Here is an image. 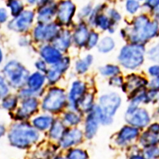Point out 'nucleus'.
I'll return each instance as SVG.
<instances>
[{
	"label": "nucleus",
	"mask_w": 159,
	"mask_h": 159,
	"mask_svg": "<svg viewBox=\"0 0 159 159\" xmlns=\"http://www.w3.org/2000/svg\"><path fill=\"white\" fill-rule=\"evenodd\" d=\"M158 31V20L151 21L147 16L141 15L134 19L129 37L130 40L135 44H140L155 37Z\"/></svg>",
	"instance_id": "nucleus-1"
},
{
	"label": "nucleus",
	"mask_w": 159,
	"mask_h": 159,
	"mask_svg": "<svg viewBox=\"0 0 159 159\" xmlns=\"http://www.w3.org/2000/svg\"><path fill=\"white\" fill-rule=\"evenodd\" d=\"M39 138L38 132L28 124H19L13 127L8 134L10 143L16 147L25 148L34 143Z\"/></svg>",
	"instance_id": "nucleus-2"
},
{
	"label": "nucleus",
	"mask_w": 159,
	"mask_h": 159,
	"mask_svg": "<svg viewBox=\"0 0 159 159\" xmlns=\"http://www.w3.org/2000/svg\"><path fill=\"white\" fill-rule=\"evenodd\" d=\"M145 49L140 44H132L124 47L121 50L118 59L127 69L134 70L143 63Z\"/></svg>",
	"instance_id": "nucleus-3"
},
{
	"label": "nucleus",
	"mask_w": 159,
	"mask_h": 159,
	"mask_svg": "<svg viewBox=\"0 0 159 159\" xmlns=\"http://www.w3.org/2000/svg\"><path fill=\"white\" fill-rule=\"evenodd\" d=\"M121 98L115 93L102 96L100 99L101 122L110 124L112 122V116L120 106Z\"/></svg>",
	"instance_id": "nucleus-4"
},
{
	"label": "nucleus",
	"mask_w": 159,
	"mask_h": 159,
	"mask_svg": "<svg viewBox=\"0 0 159 159\" xmlns=\"http://www.w3.org/2000/svg\"><path fill=\"white\" fill-rule=\"evenodd\" d=\"M3 72L10 84L14 87L22 86L28 80V71L19 62L16 61L8 63Z\"/></svg>",
	"instance_id": "nucleus-5"
},
{
	"label": "nucleus",
	"mask_w": 159,
	"mask_h": 159,
	"mask_svg": "<svg viewBox=\"0 0 159 159\" xmlns=\"http://www.w3.org/2000/svg\"><path fill=\"white\" fill-rule=\"evenodd\" d=\"M125 119L131 126L143 129L149 125L151 118L148 111L143 108H128Z\"/></svg>",
	"instance_id": "nucleus-6"
},
{
	"label": "nucleus",
	"mask_w": 159,
	"mask_h": 159,
	"mask_svg": "<svg viewBox=\"0 0 159 159\" xmlns=\"http://www.w3.org/2000/svg\"><path fill=\"white\" fill-rule=\"evenodd\" d=\"M66 102L63 90L59 88L51 89L43 102V108L49 111H57L62 109Z\"/></svg>",
	"instance_id": "nucleus-7"
},
{
	"label": "nucleus",
	"mask_w": 159,
	"mask_h": 159,
	"mask_svg": "<svg viewBox=\"0 0 159 159\" xmlns=\"http://www.w3.org/2000/svg\"><path fill=\"white\" fill-rule=\"evenodd\" d=\"M59 34L57 26L54 24H40L34 30V38L37 41H48L55 39Z\"/></svg>",
	"instance_id": "nucleus-8"
},
{
	"label": "nucleus",
	"mask_w": 159,
	"mask_h": 159,
	"mask_svg": "<svg viewBox=\"0 0 159 159\" xmlns=\"http://www.w3.org/2000/svg\"><path fill=\"white\" fill-rule=\"evenodd\" d=\"M34 18V14L31 11H25L12 20L8 24V27L11 30L23 32L27 30L30 27Z\"/></svg>",
	"instance_id": "nucleus-9"
},
{
	"label": "nucleus",
	"mask_w": 159,
	"mask_h": 159,
	"mask_svg": "<svg viewBox=\"0 0 159 159\" xmlns=\"http://www.w3.org/2000/svg\"><path fill=\"white\" fill-rule=\"evenodd\" d=\"M99 122L101 110L99 107H95L90 111L85 122V136L88 139L92 138L96 134Z\"/></svg>",
	"instance_id": "nucleus-10"
},
{
	"label": "nucleus",
	"mask_w": 159,
	"mask_h": 159,
	"mask_svg": "<svg viewBox=\"0 0 159 159\" xmlns=\"http://www.w3.org/2000/svg\"><path fill=\"white\" fill-rule=\"evenodd\" d=\"M70 66V59L68 57L62 58L48 71L47 78L50 83L54 84L58 81L62 74L67 70Z\"/></svg>",
	"instance_id": "nucleus-11"
},
{
	"label": "nucleus",
	"mask_w": 159,
	"mask_h": 159,
	"mask_svg": "<svg viewBox=\"0 0 159 159\" xmlns=\"http://www.w3.org/2000/svg\"><path fill=\"white\" fill-rule=\"evenodd\" d=\"M75 7L70 1H64L60 3L58 8V19L63 24H68L75 14Z\"/></svg>",
	"instance_id": "nucleus-12"
},
{
	"label": "nucleus",
	"mask_w": 159,
	"mask_h": 159,
	"mask_svg": "<svg viewBox=\"0 0 159 159\" xmlns=\"http://www.w3.org/2000/svg\"><path fill=\"white\" fill-rule=\"evenodd\" d=\"M82 132L76 129L66 130L60 139V145L62 148H68L76 144L82 139Z\"/></svg>",
	"instance_id": "nucleus-13"
},
{
	"label": "nucleus",
	"mask_w": 159,
	"mask_h": 159,
	"mask_svg": "<svg viewBox=\"0 0 159 159\" xmlns=\"http://www.w3.org/2000/svg\"><path fill=\"white\" fill-rule=\"evenodd\" d=\"M148 84L147 80L144 78L138 75H131L128 78V82L124 84V91H129L130 94L134 95L141 90L144 89Z\"/></svg>",
	"instance_id": "nucleus-14"
},
{
	"label": "nucleus",
	"mask_w": 159,
	"mask_h": 159,
	"mask_svg": "<svg viewBox=\"0 0 159 159\" xmlns=\"http://www.w3.org/2000/svg\"><path fill=\"white\" fill-rule=\"evenodd\" d=\"M139 134V129L132 126H125L118 134L116 141L119 144L125 145L136 139Z\"/></svg>",
	"instance_id": "nucleus-15"
},
{
	"label": "nucleus",
	"mask_w": 159,
	"mask_h": 159,
	"mask_svg": "<svg viewBox=\"0 0 159 159\" xmlns=\"http://www.w3.org/2000/svg\"><path fill=\"white\" fill-rule=\"evenodd\" d=\"M38 105V102L35 98H28L23 102L22 107L17 111V116L21 119L30 117L37 110Z\"/></svg>",
	"instance_id": "nucleus-16"
},
{
	"label": "nucleus",
	"mask_w": 159,
	"mask_h": 159,
	"mask_svg": "<svg viewBox=\"0 0 159 159\" xmlns=\"http://www.w3.org/2000/svg\"><path fill=\"white\" fill-rule=\"evenodd\" d=\"M85 92L84 84L80 82H75L72 85L70 93V101L72 107L76 110V106L79 101L84 96Z\"/></svg>",
	"instance_id": "nucleus-17"
},
{
	"label": "nucleus",
	"mask_w": 159,
	"mask_h": 159,
	"mask_svg": "<svg viewBox=\"0 0 159 159\" xmlns=\"http://www.w3.org/2000/svg\"><path fill=\"white\" fill-rule=\"evenodd\" d=\"M41 55L46 62L49 64H57L62 58L59 50L54 47L46 46L41 50Z\"/></svg>",
	"instance_id": "nucleus-18"
},
{
	"label": "nucleus",
	"mask_w": 159,
	"mask_h": 159,
	"mask_svg": "<svg viewBox=\"0 0 159 159\" xmlns=\"http://www.w3.org/2000/svg\"><path fill=\"white\" fill-rule=\"evenodd\" d=\"M71 43V35L69 31H64L59 33L57 37L54 39V45L57 49L66 50Z\"/></svg>",
	"instance_id": "nucleus-19"
},
{
	"label": "nucleus",
	"mask_w": 159,
	"mask_h": 159,
	"mask_svg": "<svg viewBox=\"0 0 159 159\" xmlns=\"http://www.w3.org/2000/svg\"><path fill=\"white\" fill-rule=\"evenodd\" d=\"M139 143L144 148L155 146L159 143V136L147 130L141 136Z\"/></svg>",
	"instance_id": "nucleus-20"
},
{
	"label": "nucleus",
	"mask_w": 159,
	"mask_h": 159,
	"mask_svg": "<svg viewBox=\"0 0 159 159\" xmlns=\"http://www.w3.org/2000/svg\"><path fill=\"white\" fill-rule=\"evenodd\" d=\"M89 36L88 30L85 25L80 24L75 33V42L78 46H84L86 43H87Z\"/></svg>",
	"instance_id": "nucleus-21"
},
{
	"label": "nucleus",
	"mask_w": 159,
	"mask_h": 159,
	"mask_svg": "<svg viewBox=\"0 0 159 159\" xmlns=\"http://www.w3.org/2000/svg\"><path fill=\"white\" fill-rule=\"evenodd\" d=\"M55 12L56 8L54 5L45 6L39 10L38 19L41 22V24L47 22L55 14Z\"/></svg>",
	"instance_id": "nucleus-22"
},
{
	"label": "nucleus",
	"mask_w": 159,
	"mask_h": 159,
	"mask_svg": "<svg viewBox=\"0 0 159 159\" xmlns=\"http://www.w3.org/2000/svg\"><path fill=\"white\" fill-rule=\"evenodd\" d=\"M45 81L44 76L39 73H35L28 80V84L31 90L35 92L42 87Z\"/></svg>",
	"instance_id": "nucleus-23"
},
{
	"label": "nucleus",
	"mask_w": 159,
	"mask_h": 159,
	"mask_svg": "<svg viewBox=\"0 0 159 159\" xmlns=\"http://www.w3.org/2000/svg\"><path fill=\"white\" fill-rule=\"evenodd\" d=\"M93 104V96L90 94H84L79 101L76 106V110H80L83 111H90L92 110Z\"/></svg>",
	"instance_id": "nucleus-24"
},
{
	"label": "nucleus",
	"mask_w": 159,
	"mask_h": 159,
	"mask_svg": "<svg viewBox=\"0 0 159 159\" xmlns=\"http://www.w3.org/2000/svg\"><path fill=\"white\" fill-rule=\"evenodd\" d=\"M65 132V128L62 123L59 120H56L52 125L50 130V136L52 139H61Z\"/></svg>",
	"instance_id": "nucleus-25"
},
{
	"label": "nucleus",
	"mask_w": 159,
	"mask_h": 159,
	"mask_svg": "<svg viewBox=\"0 0 159 159\" xmlns=\"http://www.w3.org/2000/svg\"><path fill=\"white\" fill-rule=\"evenodd\" d=\"M53 122V119L52 117L48 116H39L33 121V123L35 127L39 130H45L52 126Z\"/></svg>",
	"instance_id": "nucleus-26"
},
{
	"label": "nucleus",
	"mask_w": 159,
	"mask_h": 159,
	"mask_svg": "<svg viewBox=\"0 0 159 159\" xmlns=\"http://www.w3.org/2000/svg\"><path fill=\"white\" fill-rule=\"evenodd\" d=\"M92 60H93L92 56L89 55L85 59L78 61L76 64V69L77 72L80 74H82L86 72L90 65L92 64Z\"/></svg>",
	"instance_id": "nucleus-27"
},
{
	"label": "nucleus",
	"mask_w": 159,
	"mask_h": 159,
	"mask_svg": "<svg viewBox=\"0 0 159 159\" xmlns=\"http://www.w3.org/2000/svg\"><path fill=\"white\" fill-rule=\"evenodd\" d=\"M115 47L113 39L110 37H105L100 42L98 50L102 53H107L111 51Z\"/></svg>",
	"instance_id": "nucleus-28"
},
{
	"label": "nucleus",
	"mask_w": 159,
	"mask_h": 159,
	"mask_svg": "<svg viewBox=\"0 0 159 159\" xmlns=\"http://www.w3.org/2000/svg\"><path fill=\"white\" fill-rule=\"evenodd\" d=\"M8 6L11 9L12 16L16 17L21 14L23 10V5L19 0H9Z\"/></svg>",
	"instance_id": "nucleus-29"
},
{
	"label": "nucleus",
	"mask_w": 159,
	"mask_h": 159,
	"mask_svg": "<svg viewBox=\"0 0 159 159\" xmlns=\"http://www.w3.org/2000/svg\"><path fill=\"white\" fill-rule=\"evenodd\" d=\"M143 156L147 159H158L159 158V147L157 145L144 148Z\"/></svg>",
	"instance_id": "nucleus-30"
},
{
	"label": "nucleus",
	"mask_w": 159,
	"mask_h": 159,
	"mask_svg": "<svg viewBox=\"0 0 159 159\" xmlns=\"http://www.w3.org/2000/svg\"><path fill=\"white\" fill-rule=\"evenodd\" d=\"M94 21L99 27L102 30H108L111 27V22H110V19L103 15H100L96 17Z\"/></svg>",
	"instance_id": "nucleus-31"
},
{
	"label": "nucleus",
	"mask_w": 159,
	"mask_h": 159,
	"mask_svg": "<svg viewBox=\"0 0 159 159\" xmlns=\"http://www.w3.org/2000/svg\"><path fill=\"white\" fill-rule=\"evenodd\" d=\"M100 72L102 75L109 76V75H116L120 72V69L116 66L107 65L100 69Z\"/></svg>",
	"instance_id": "nucleus-32"
},
{
	"label": "nucleus",
	"mask_w": 159,
	"mask_h": 159,
	"mask_svg": "<svg viewBox=\"0 0 159 159\" xmlns=\"http://www.w3.org/2000/svg\"><path fill=\"white\" fill-rule=\"evenodd\" d=\"M68 159H87L88 156L85 152L80 149H73L69 152Z\"/></svg>",
	"instance_id": "nucleus-33"
},
{
	"label": "nucleus",
	"mask_w": 159,
	"mask_h": 159,
	"mask_svg": "<svg viewBox=\"0 0 159 159\" xmlns=\"http://www.w3.org/2000/svg\"><path fill=\"white\" fill-rule=\"evenodd\" d=\"M17 99L14 96H8L5 98L2 102V107L7 110L14 109L17 105Z\"/></svg>",
	"instance_id": "nucleus-34"
},
{
	"label": "nucleus",
	"mask_w": 159,
	"mask_h": 159,
	"mask_svg": "<svg viewBox=\"0 0 159 159\" xmlns=\"http://www.w3.org/2000/svg\"><path fill=\"white\" fill-rule=\"evenodd\" d=\"M148 57L151 61L159 64V43L149 50Z\"/></svg>",
	"instance_id": "nucleus-35"
},
{
	"label": "nucleus",
	"mask_w": 159,
	"mask_h": 159,
	"mask_svg": "<svg viewBox=\"0 0 159 159\" xmlns=\"http://www.w3.org/2000/svg\"><path fill=\"white\" fill-rule=\"evenodd\" d=\"M64 120L68 124L71 125H75L80 122V118L76 113L70 112L65 115Z\"/></svg>",
	"instance_id": "nucleus-36"
},
{
	"label": "nucleus",
	"mask_w": 159,
	"mask_h": 159,
	"mask_svg": "<svg viewBox=\"0 0 159 159\" xmlns=\"http://www.w3.org/2000/svg\"><path fill=\"white\" fill-rule=\"evenodd\" d=\"M139 7V3L136 0H127V1L126 8L130 14H135Z\"/></svg>",
	"instance_id": "nucleus-37"
},
{
	"label": "nucleus",
	"mask_w": 159,
	"mask_h": 159,
	"mask_svg": "<svg viewBox=\"0 0 159 159\" xmlns=\"http://www.w3.org/2000/svg\"><path fill=\"white\" fill-rule=\"evenodd\" d=\"M98 39H99V36L97 33H96L94 32L91 33L89 34L88 41H87L88 47L90 48L94 47L97 44Z\"/></svg>",
	"instance_id": "nucleus-38"
},
{
	"label": "nucleus",
	"mask_w": 159,
	"mask_h": 159,
	"mask_svg": "<svg viewBox=\"0 0 159 159\" xmlns=\"http://www.w3.org/2000/svg\"><path fill=\"white\" fill-rule=\"evenodd\" d=\"M148 85L150 89L159 91V76L153 77L150 83H148Z\"/></svg>",
	"instance_id": "nucleus-39"
},
{
	"label": "nucleus",
	"mask_w": 159,
	"mask_h": 159,
	"mask_svg": "<svg viewBox=\"0 0 159 159\" xmlns=\"http://www.w3.org/2000/svg\"><path fill=\"white\" fill-rule=\"evenodd\" d=\"M145 5L150 9H157L159 8V0H147Z\"/></svg>",
	"instance_id": "nucleus-40"
},
{
	"label": "nucleus",
	"mask_w": 159,
	"mask_h": 159,
	"mask_svg": "<svg viewBox=\"0 0 159 159\" xmlns=\"http://www.w3.org/2000/svg\"><path fill=\"white\" fill-rule=\"evenodd\" d=\"M148 73L150 75L153 77L159 76V65L155 64L153 65L148 68Z\"/></svg>",
	"instance_id": "nucleus-41"
},
{
	"label": "nucleus",
	"mask_w": 159,
	"mask_h": 159,
	"mask_svg": "<svg viewBox=\"0 0 159 159\" xmlns=\"http://www.w3.org/2000/svg\"><path fill=\"white\" fill-rule=\"evenodd\" d=\"M110 83L113 86H121L123 84V80L122 77H112L110 80Z\"/></svg>",
	"instance_id": "nucleus-42"
},
{
	"label": "nucleus",
	"mask_w": 159,
	"mask_h": 159,
	"mask_svg": "<svg viewBox=\"0 0 159 159\" xmlns=\"http://www.w3.org/2000/svg\"><path fill=\"white\" fill-rule=\"evenodd\" d=\"M148 130L152 132L153 133L159 136V123L156 122L150 124Z\"/></svg>",
	"instance_id": "nucleus-43"
},
{
	"label": "nucleus",
	"mask_w": 159,
	"mask_h": 159,
	"mask_svg": "<svg viewBox=\"0 0 159 159\" xmlns=\"http://www.w3.org/2000/svg\"><path fill=\"white\" fill-rule=\"evenodd\" d=\"M8 92V89L4 82V80L3 79V78H1V97L2 98L7 95Z\"/></svg>",
	"instance_id": "nucleus-44"
},
{
	"label": "nucleus",
	"mask_w": 159,
	"mask_h": 159,
	"mask_svg": "<svg viewBox=\"0 0 159 159\" xmlns=\"http://www.w3.org/2000/svg\"><path fill=\"white\" fill-rule=\"evenodd\" d=\"M109 14L114 21H118L120 19V15L115 10H111L109 12Z\"/></svg>",
	"instance_id": "nucleus-45"
},
{
	"label": "nucleus",
	"mask_w": 159,
	"mask_h": 159,
	"mask_svg": "<svg viewBox=\"0 0 159 159\" xmlns=\"http://www.w3.org/2000/svg\"><path fill=\"white\" fill-rule=\"evenodd\" d=\"M36 68L42 71L46 72L47 71V66L43 61H38L36 64Z\"/></svg>",
	"instance_id": "nucleus-46"
},
{
	"label": "nucleus",
	"mask_w": 159,
	"mask_h": 159,
	"mask_svg": "<svg viewBox=\"0 0 159 159\" xmlns=\"http://www.w3.org/2000/svg\"><path fill=\"white\" fill-rule=\"evenodd\" d=\"M0 20L1 22H4L7 18V11L4 8L1 9V12H0Z\"/></svg>",
	"instance_id": "nucleus-47"
},
{
	"label": "nucleus",
	"mask_w": 159,
	"mask_h": 159,
	"mask_svg": "<svg viewBox=\"0 0 159 159\" xmlns=\"http://www.w3.org/2000/svg\"><path fill=\"white\" fill-rule=\"evenodd\" d=\"M129 159H147L143 155H135L132 156Z\"/></svg>",
	"instance_id": "nucleus-48"
},
{
	"label": "nucleus",
	"mask_w": 159,
	"mask_h": 159,
	"mask_svg": "<svg viewBox=\"0 0 159 159\" xmlns=\"http://www.w3.org/2000/svg\"><path fill=\"white\" fill-rule=\"evenodd\" d=\"M155 15H156V16H157V17H156L157 19L159 20V8L157 9V11L155 12Z\"/></svg>",
	"instance_id": "nucleus-49"
},
{
	"label": "nucleus",
	"mask_w": 159,
	"mask_h": 159,
	"mask_svg": "<svg viewBox=\"0 0 159 159\" xmlns=\"http://www.w3.org/2000/svg\"><path fill=\"white\" fill-rule=\"evenodd\" d=\"M28 1L30 3H34L36 2H37V0H28Z\"/></svg>",
	"instance_id": "nucleus-50"
},
{
	"label": "nucleus",
	"mask_w": 159,
	"mask_h": 159,
	"mask_svg": "<svg viewBox=\"0 0 159 159\" xmlns=\"http://www.w3.org/2000/svg\"><path fill=\"white\" fill-rule=\"evenodd\" d=\"M38 1V0H37ZM39 2H41L42 3H46V2H48L49 0H39Z\"/></svg>",
	"instance_id": "nucleus-51"
},
{
	"label": "nucleus",
	"mask_w": 159,
	"mask_h": 159,
	"mask_svg": "<svg viewBox=\"0 0 159 159\" xmlns=\"http://www.w3.org/2000/svg\"><path fill=\"white\" fill-rule=\"evenodd\" d=\"M159 100V99H158ZM157 113H159V102H158V107H157Z\"/></svg>",
	"instance_id": "nucleus-52"
},
{
	"label": "nucleus",
	"mask_w": 159,
	"mask_h": 159,
	"mask_svg": "<svg viewBox=\"0 0 159 159\" xmlns=\"http://www.w3.org/2000/svg\"><path fill=\"white\" fill-rule=\"evenodd\" d=\"M1 61H2V52H1Z\"/></svg>",
	"instance_id": "nucleus-53"
},
{
	"label": "nucleus",
	"mask_w": 159,
	"mask_h": 159,
	"mask_svg": "<svg viewBox=\"0 0 159 159\" xmlns=\"http://www.w3.org/2000/svg\"><path fill=\"white\" fill-rule=\"evenodd\" d=\"M58 159H64V158H58Z\"/></svg>",
	"instance_id": "nucleus-54"
},
{
	"label": "nucleus",
	"mask_w": 159,
	"mask_h": 159,
	"mask_svg": "<svg viewBox=\"0 0 159 159\" xmlns=\"http://www.w3.org/2000/svg\"><path fill=\"white\" fill-rule=\"evenodd\" d=\"M139 1H142V0H139Z\"/></svg>",
	"instance_id": "nucleus-55"
}]
</instances>
